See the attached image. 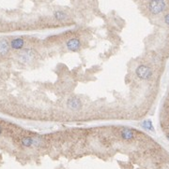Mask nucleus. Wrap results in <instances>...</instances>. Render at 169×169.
Wrapping results in <instances>:
<instances>
[{"label": "nucleus", "mask_w": 169, "mask_h": 169, "mask_svg": "<svg viewBox=\"0 0 169 169\" xmlns=\"http://www.w3.org/2000/svg\"><path fill=\"white\" fill-rule=\"evenodd\" d=\"M66 46L71 52H77L81 47V41L78 38H71L67 41Z\"/></svg>", "instance_id": "5"}, {"label": "nucleus", "mask_w": 169, "mask_h": 169, "mask_svg": "<svg viewBox=\"0 0 169 169\" xmlns=\"http://www.w3.org/2000/svg\"><path fill=\"white\" fill-rule=\"evenodd\" d=\"M121 138L124 139V140H132L134 139V131L130 128H123L122 131H121Z\"/></svg>", "instance_id": "8"}, {"label": "nucleus", "mask_w": 169, "mask_h": 169, "mask_svg": "<svg viewBox=\"0 0 169 169\" xmlns=\"http://www.w3.org/2000/svg\"><path fill=\"white\" fill-rule=\"evenodd\" d=\"M35 142H36V138H32V136H24L21 140L22 146H24L25 148L35 147Z\"/></svg>", "instance_id": "7"}, {"label": "nucleus", "mask_w": 169, "mask_h": 169, "mask_svg": "<svg viewBox=\"0 0 169 169\" xmlns=\"http://www.w3.org/2000/svg\"><path fill=\"white\" fill-rule=\"evenodd\" d=\"M142 127L143 128H145L146 130H148V131H154V127H153V124L151 121H144L142 122Z\"/></svg>", "instance_id": "11"}, {"label": "nucleus", "mask_w": 169, "mask_h": 169, "mask_svg": "<svg viewBox=\"0 0 169 169\" xmlns=\"http://www.w3.org/2000/svg\"><path fill=\"white\" fill-rule=\"evenodd\" d=\"M10 51V45L6 39L0 40V54L1 55H6Z\"/></svg>", "instance_id": "9"}, {"label": "nucleus", "mask_w": 169, "mask_h": 169, "mask_svg": "<svg viewBox=\"0 0 169 169\" xmlns=\"http://www.w3.org/2000/svg\"><path fill=\"white\" fill-rule=\"evenodd\" d=\"M67 107L69 108L71 110H80L83 107V104H82V101L77 97H71L69 100L67 101Z\"/></svg>", "instance_id": "4"}, {"label": "nucleus", "mask_w": 169, "mask_h": 169, "mask_svg": "<svg viewBox=\"0 0 169 169\" xmlns=\"http://www.w3.org/2000/svg\"><path fill=\"white\" fill-rule=\"evenodd\" d=\"M166 4L164 0H151L148 4V10L154 15L160 14L165 8Z\"/></svg>", "instance_id": "1"}, {"label": "nucleus", "mask_w": 169, "mask_h": 169, "mask_svg": "<svg viewBox=\"0 0 169 169\" xmlns=\"http://www.w3.org/2000/svg\"><path fill=\"white\" fill-rule=\"evenodd\" d=\"M167 139H168V140H169V134H168V135H167Z\"/></svg>", "instance_id": "14"}, {"label": "nucleus", "mask_w": 169, "mask_h": 169, "mask_svg": "<svg viewBox=\"0 0 169 169\" xmlns=\"http://www.w3.org/2000/svg\"><path fill=\"white\" fill-rule=\"evenodd\" d=\"M136 73V76H137L140 80H149L150 78L152 77V70L151 68L148 67V66H145V65H141L139 66L135 70Z\"/></svg>", "instance_id": "2"}, {"label": "nucleus", "mask_w": 169, "mask_h": 169, "mask_svg": "<svg viewBox=\"0 0 169 169\" xmlns=\"http://www.w3.org/2000/svg\"><path fill=\"white\" fill-rule=\"evenodd\" d=\"M164 22H165V24L167 25H169V13L168 14H166L165 17H164Z\"/></svg>", "instance_id": "12"}, {"label": "nucleus", "mask_w": 169, "mask_h": 169, "mask_svg": "<svg viewBox=\"0 0 169 169\" xmlns=\"http://www.w3.org/2000/svg\"><path fill=\"white\" fill-rule=\"evenodd\" d=\"M2 132H3V128H2V127H1V126H0V135H1V134H2Z\"/></svg>", "instance_id": "13"}, {"label": "nucleus", "mask_w": 169, "mask_h": 169, "mask_svg": "<svg viewBox=\"0 0 169 169\" xmlns=\"http://www.w3.org/2000/svg\"><path fill=\"white\" fill-rule=\"evenodd\" d=\"M35 57V52L30 48H27L25 50H22L21 52L18 54V59L23 64L30 63Z\"/></svg>", "instance_id": "3"}, {"label": "nucleus", "mask_w": 169, "mask_h": 169, "mask_svg": "<svg viewBox=\"0 0 169 169\" xmlns=\"http://www.w3.org/2000/svg\"><path fill=\"white\" fill-rule=\"evenodd\" d=\"M24 45H25V40L21 38H14V39L11 40V48L13 50H17V51H19V50L23 49Z\"/></svg>", "instance_id": "6"}, {"label": "nucleus", "mask_w": 169, "mask_h": 169, "mask_svg": "<svg viewBox=\"0 0 169 169\" xmlns=\"http://www.w3.org/2000/svg\"><path fill=\"white\" fill-rule=\"evenodd\" d=\"M54 15V18H56V19L58 20V21H64V20H66L67 18H68L66 13L63 12V11H60V10L56 11Z\"/></svg>", "instance_id": "10"}]
</instances>
